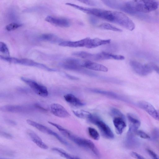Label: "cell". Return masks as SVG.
Here are the masks:
<instances>
[{"label":"cell","instance_id":"obj_1","mask_svg":"<svg viewBox=\"0 0 159 159\" xmlns=\"http://www.w3.org/2000/svg\"><path fill=\"white\" fill-rule=\"evenodd\" d=\"M119 4L117 9L142 20L151 21L152 18L145 13L157 9L159 2L156 0H132Z\"/></svg>","mask_w":159,"mask_h":159},{"label":"cell","instance_id":"obj_2","mask_svg":"<svg viewBox=\"0 0 159 159\" xmlns=\"http://www.w3.org/2000/svg\"><path fill=\"white\" fill-rule=\"evenodd\" d=\"M66 4L86 13L107 21L114 23H115V21L116 11H111L96 8H87L70 3H66Z\"/></svg>","mask_w":159,"mask_h":159},{"label":"cell","instance_id":"obj_3","mask_svg":"<svg viewBox=\"0 0 159 159\" xmlns=\"http://www.w3.org/2000/svg\"><path fill=\"white\" fill-rule=\"evenodd\" d=\"M72 55L82 58L93 61H101L111 59L121 60L125 59L123 56L114 55L105 52L93 54L84 51H79L73 52Z\"/></svg>","mask_w":159,"mask_h":159},{"label":"cell","instance_id":"obj_4","mask_svg":"<svg viewBox=\"0 0 159 159\" xmlns=\"http://www.w3.org/2000/svg\"><path fill=\"white\" fill-rule=\"evenodd\" d=\"M1 59L11 63L25 66H33L49 71H55L57 69L50 68L47 66L26 58H18L14 57H5L0 56Z\"/></svg>","mask_w":159,"mask_h":159},{"label":"cell","instance_id":"obj_5","mask_svg":"<svg viewBox=\"0 0 159 159\" xmlns=\"http://www.w3.org/2000/svg\"><path fill=\"white\" fill-rule=\"evenodd\" d=\"M85 61L79 59L69 58L62 61L61 66L65 69L79 72L82 67H84Z\"/></svg>","mask_w":159,"mask_h":159},{"label":"cell","instance_id":"obj_6","mask_svg":"<svg viewBox=\"0 0 159 159\" xmlns=\"http://www.w3.org/2000/svg\"><path fill=\"white\" fill-rule=\"evenodd\" d=\"M72 141L80 146L89 149L97 157L100 156L98 150L92 141L75 135Z\"/></svg>","mask_w":159,"mask_h":159},{"label":"cell","instance_id":"obj_7","mask_svg":"<svg viewBox=\"0 0 159 159\" xmlns=\"http://www.w3.org/2000/svg\"><path fill=\"white\" fill-rule=\"evenodd\" d=\"M20 79L39 95L43 97L48 96V92L47 88L45 86L39 84L35 81L28 78L21 77Z\"/></svg>","mask_w":159,"mask_h":159},{"label":"cell","instance_id":"obj_8","mask_svg":"<svg viewBox=\"0 0 159 159\" xmlns=\"http://www.w3.org/2000/svg\"><path fill=\"white\" fill-rule=\"evenodd\" d=\"M90 120L97 126L104 136L109 139H113V133L109 126L104 122L93 116Z\"/></svg>","mask_w":159,"mask_h":159},{"label":"cell","instance_id":"obj_9","mask_svg":"<svg viewBox=\"0 0 159 159\" xmlns=\"http://www.w3.org/2000/svg\"><path fill=\"white\" fill-rule=\"evenodd\" d=\"M26 122L29 125L35 128L41 132L54 136L61 143H65V140L48 127L29 119L27 120Z\"/></svg>","mask_w":159,"mask_h":159},{"label":"cell","instance_id":"obj_10","mask_svg":"<svg viewBox=\"0 0 159 159\" xmlns=\"http://www.w3.org/2000/svg\"><path fill=\"white\" fill-rule=\"evenodd\" d=\"M129 65L136 73L141 76L147 75L152 71L148 64H143L137 61L131 60Z\"/></svg>","mask_w":159,"mask_h":159},{"label":"cell","instance_id":"obj_11","mask_svg":"<svg viewBox=\"0 0 159 159\" xmlns=\"http://www.w3.org/2000/svg\"><path fill=\"white\" fill-rule=\"evenodd\" d=\"M51 111L55 116L62 118H66L70 116L67 110L61 105L57 103H53L50 105Z\"/></svg>","mask_w":159,"mask_h":159},{"label":"cell","instance_id":"obj_12","mask_svg":"<svg viewBox=\"0 0 159 159\" xmlns=\"http://www.w3.org/2000/svg\"><path fill=\"white\" fill-rule=\"evenodd\" d=\"M45 20L52 25L62 27H68L70 25L69 20L64 18L48 16L46 17Z\"/></svg>","mask_w":159,"mask_h":159},{"label":"cell","instance_id":"obj_13","mask_svg":"<svg viewBox=\"0 0 159 159\" xmlns=\"http://www.w3.org/2000/svg\"><path fill=\"white\" fill-rule=\"evenodd\" d=\"M138 105L140 108L145 111L151 116L157 120V110L152 104L148 102L141 101L138 102Z\"/></svg>","mask_w":159,"mask_h":159},{"label":"cell","instance_id":"obj_14","mask_svg":"<svg viewBox=\"0 0 159 159\" xmlns=\"http://www.w3.org/2000/svg\"><path fill=\"white\" fill-rule=\"evenodd\" d=\"M90 38H86L75 41H63L59 43V45L64 47L77 48L85 47H86L89 44Z\"/></svg>","mask_w":159,"mask_h":159},{"label":"cell","instance_id":"obj_15","mask_svg":"<svg viewBox=\"0 0 159 159\" xmlns=\"http://www.w3.org/2000/svg\"><path fill=\"white\" fill-rule=\"evenodd\" d=\"M127 117L130 123L128 130L136 133L140 125V121L136 116L131 113H128Z\"/></svg>","mask_w":159,"mask_h":159},{"label":"cell","instance_id":"obj_16","mask_svg":"<svg viewBox=\"0 0 159 159\" xmlns=\"http://www.w3.org/2000/svg\"><path fill=\"white\" fill-rule=\"evenodd\" d=\"M113 121L116 133L122 134L126 126L125 117L115 116Z\"/></svg>","mask_w":159,"mask_h":159},{"label":"cell","instance_id":"obj_17","mask_svg":"<svg viewBox=\"0 0 159 159\" xmlns=\"http://www.w3.org/2000/svg\"><path fill=\"white\" fill-rule=\"evenodd\" d=\"M27 110L26 107L17 105H7L0 107V110L3 112L11 113H20Z\"/></svg>","mask_w":159,"mask_h":159},{"label":"cell","instance_id":"obj_18","mask_svg":"<svg viewBox=\"0 0 159 159\" xmlns=\"http://www.w3.org/2000/svg\"><path fill=\"white\" fill-rule=\"evenodd\" d=\"M84 67L93 70L105 72L108 71V68L104 66L90 61H86Z\"/></svg>","mask_w":159,"mask_h":159},{"label":"cell","instance_id":"obj_19","mask_svg":"<svg viewBox=\"0 0 159 159\" xmlns=\"http://www.w3.org/2000/svg\"><path fill=\"white\" fill-rule=\"evenodd\" d=\"M28 134L32 140L39 147L44 149H47L48 146L40 138L32 131L29 130Z\"/></svg>","mask_w":159,"mask_h":159},{"label":"cell","instance_id":"obj_20","mask_svg":"<svg viewBox=\"0 0 159 159\" xmlns=\"http://www.w3.org/2000/svg\"><path fill=\"white\" fill-rule=\"evenodd\" d=\"M64 97L66 102L73 106L80 107L85 104L84 102L73 94H66L64 96Z\"/></svg>","mask_w":159,"mask_h":159},{"label":"cell","instance_id":"obj_21","mask_svg":"<svg viewBox=\"0 0 159 159\" xmlns=\"http://www.w3.org/2000/svg\"><path fill=\"white\" fill-rule=\"evenodd\" d=\"M111 40L110 39L103 40L97 38L90 39L86 48H93L100 46L109 44Z\"/></svg>","mask_w":159,"mask_h":159},{"label":"cell","instance_id":"obj_22","mask_svg":"<svg viewBox=\"0 0 159 159\" xmlns=\"http://www.w3.org/2000/svg\"><path fill=\"white\" fill-rule=\"evenodd\" d=\"M88 90L93 93L101 94L111 98L118 99L122 98V97L120 95L111 91L93 88L88 89Z\"/></svg>","mask_w":159,"mask_h":159},{"label":"cell","instance_id":"obj_23","mask_svg":"<svg viewBox=\"0 0 159 159\" xmlns=\"http://www.w3.org/2000/svg\"><path fill=\"white\" fill-rule=\"evenodd\" d=\"M135 135L134 134L128 132L126 142V144L128 147L134 148L139 145V141Z\"/></svg>","mask_w":159,"mask_h":159},{"label":"cell","instance_id":"obj_24","mask_svg":"<svg viewBox=\"0 0 159 159\" xmlns=\"http://www.w3.org/2000/svg\"><path fill=\"white\" fill-rule=\"evenodd\" d=\"M73 112L76 116L82 119L90 120L93 116L89 111L83 110H74Z\"/></svg>","mask_w":159,"mask_h":159},{"label":"cell","instance_id":"obj_25","mask_svg":"<svg viewBox=\"0 0 159 159\" xmlns=\"http://www.w3.org/2000/svg\"><path fill=\"white\" fill-rule=\"evenodd\" d=\"M52 150L54 151L57 152L59 154L61 157L67 159H78V157L72 155L63 149L58 148H52Z\"/></svg>","mask_w":159,"mask_h":159},{"label":"cell","instance_id":"obj_26","mask_svg":"<svg viewBox=\"0 0 159 159\" xmlns=\"http://www.w3.org/2000/svg\"><path fill=\"white\" fill-rule=\"evenodd\" d=\"M40 38L43 40L52 42H58L60 41V39L57 36L52 34H45L41 35Z\"/></svg>","mask_w":159,"mask_h":159},{"label":"cell","instance_id":"obj_27","mask_svg":"<svg viewBox=\"0 0 159 159\" xmlns=\"http://www.w3.org/2000/svg\"><path fill=\"white\" fill-rule=\"evenodd\" d=\"M98 27L102 29L109 30L116 32H121L122 30L108 23H104L100 25Z\"/></svg>","mask_w":159,"mask_h":159},{"label":"cell","instance_id":"obj_28","mask_svg":"<svg viewBox=\"0 0 159 159\" xmlns=\"http://www.w3.org/2000/svg\"><path fill=\"white\" fill-rule=\"evenodd\" d=\"M0 52L2 54V56L5 57H10V52L6 44L3 42L0 43Z\"/></svg>","mask_w":159,"mask_h":159},{"label":"cell","instance_id":"obj_29","mask_svg":"<svg viewBox=\"0 0 159 159\" xmlns=\"http://www.w3.org/2000/svg\"><path fill=\"white\" fill-rule=\"evenodd\" d=\"M88 131L90 136L93 139L99 140L100 135L98 131L94 128L89 127L88 128Z\"/></svg>","mask_w":159,"mask_h":159},{"label":"cell","instance_id":"obj_30","mask_svg":"<svg viewBox=\"0 0 159 159\" xmlns=\"http://www.w3.org/2000/svg\"><path fill=\"white\" fill-rule=\"evenodd\" d=\"M22 24L17 22H12L11 23L5 27V29L8 31H11L15 30L17 28L21 27Z\"/></svg>","mask_w":159,"mask_h":159},{"label":"cell","instance_id":"obj_31","mask_svg":"<svg viewBox=\"0 0 159 159\" xmlns=\"http://www.w3.org/2000/svg\"><path fill=\"white\" fill-rule=\"evenodd\" d=\"M150 139L152 140H156L159 139V128H155L152 130Z\"/></svg>","mask_w":159,"mask_h":159},{"label":"cell","instance_id":"obj_32","mask_svg":"<svg viewBox=\"0 0 159 159\" xmlns=\"http://www.w3.org/2000/svg\"><path fill=\"white\" fill-rule=\"evenodd\" d=\"M136 134L143 139H150V136L146 133L141 130H138L136 132Z\"/></svg>","mask_w":159,"mask_h":159},{"label":"cell","instance_id":"obj_33","mask_svg":"<svg viewBox=\"0 0 159 159\" xmlns=\"http://www.w3.org/2000/svg\"><path fill=\"white\" fill-rule=\"evenodd\" d=\"M112 114L115 116L125 117L123 114L118 109L112 108L111 110Z\"/></svg>","mask_w":159,"mask_h":159},{"label":"cell","instance_id":"obj_34","mask_svg":"<svg viewBox=\"0 0 159 159\" xmlns=\"http://www.w3.org/2000/svg\"><path fill=\"white\" fill-rule=\"evenodd\" d=\"M146 151L149 155L153 159H159V156L152 150L147 149Z\"/></svg>","mask_w":159,"mask_h":159},{"label":"cell","instance_id":"obj_35","mask_svg":"<svg viewBox=\"0 0 159 159\" xmlns=\"http://www.w3.org/2000/svg\"><path fill=\"white\" fill-rule=\"evenodd\" d=\"M152 70H154L159 74V66L151 62L148 64Z\"/></svg>","mask_w":159,"mask_h":159},{"label":"cell","instance_id":"obj_36","mask_svg":"<svg viewBox=\"0 0 159 159\" xmlns=\"http://www.w3.org/2000/svg\"><path fill=\"white\" fill-rule=\"evenodd\" d=\"M130 155L133 157L137 159H144V158L137 153L132 152L130 153Z\"/></svg>","mask_w":159,"mask_h":159},{"label":"cell","instance_id":"obj_37","mask_svg":"<svg viewBox=\"0 0 159 159\" xmlns=\"http://www.w3.org/2000/svg\"><path fill=\"white\" fill-rule=\"evenodd\" d=\"M80 2L90 6H94L95 2L91 0H77Z\"/></svg>","mask_w":159,"mask_h":159},{"label":"cell","instance_id":"obj_38","mask_svg":"<svg viewBox=\"0 0 159 159\" xmlns=\"http://www.w3.org/2000/svg\"><path fill=\"white\" fill-rule=\"evenodd\" d=\"M89 20L90 23L93 25H96L98 22V20L95 17L91 16L89 17Z\"/></svg>","mask_w":159,"mask_h":159},{"label":"cell","instance_id":"obj_39","mask_svg":"<svg viewBox=\"0 0 159 159\" xmlns=\"http://www.w3.org/2000/svg\"><path fill=\"white\" fill-rule=\"evenodd\" d=\"M1 135L7 139H11L12 138V136L10 134L4 131L1 132Z\"/></svg>","mask_w":159,"mask_h":159},{"label":"cell","instance_id":"obj_40","mask_svg":"<svg viewBox=\"0 0 159 159\" xmlns=\"http://www.w3.org/2000/svg\"><path fill=\"white\" fill-rule=\"evenodd\" d=\"M34 106L37 108L39 109V110L44 111V112H47V110L44 107H42L40 104L38 103H36L34 105Z\"/></svg>","mask_w":159,"mask_h":159},{"label":"cell","instance_id":"obj_41","mask_svg":"<svg viewBox=\"0 0 159 159\" xmlns=\"http://www.w3.org/2000/svg\"><path fill=\"white\" fill-rule=\"evenodd\" d=\"M66 76L68 78L74 80H79V78L76 77L72 76L70 75L66 74Z\"/></svg>","mask_w":159,"mask_h":159},{"label":"cell","instance_id":"obj_42","mask_svg":"<svg viewBox=\"0 0 159 159\" xmlns=\"http://www.w3.org/2000/svg\"><path fill=\"white\" fill-rule=\"evenodd\" d=\"M157 120H159V110H157Z\"/></svg>","mask_w":159,"mask_h":159}]
</instances>
